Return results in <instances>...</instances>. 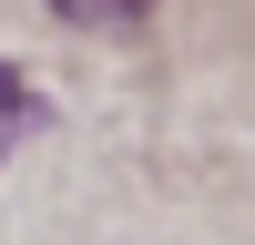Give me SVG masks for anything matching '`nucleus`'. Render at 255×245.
<instances>
[{
    "label": "nucleus",
    "instance_id": "f257e3e1",
    "mask_svg": "<svg viewBox=\"0 0 255 245\" xmlns=\"http://www.w3.org/2000/svg\"><path fill=\"white\" fill-rule=\"evenodd\" d=\"M51 10H61V20H102V31H113V20H143L153 0H51Z\"/></svg>",
    "mask_w": 255,
    "mask_h": 245
},
{
    "label": "nucleus",
    "instance_id": "f03ea898",
    "mask_svg": "<svg viewBox=\"0 0 255 245\" xmlns=\"http://www.w3.org/2000/svg\"><path fill=\"white\" fill-rule=\"evenodd\" d=\"M0 113H10V122H31V92H20V72H10V61H0Z\"/></svg>",
    "mask_w": 255,
    "mask_h": 245
}]
</instances>
